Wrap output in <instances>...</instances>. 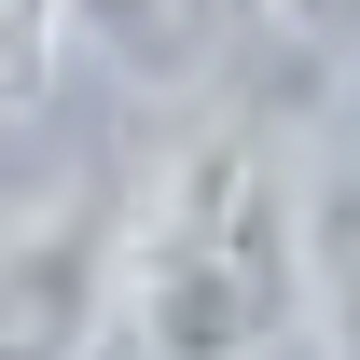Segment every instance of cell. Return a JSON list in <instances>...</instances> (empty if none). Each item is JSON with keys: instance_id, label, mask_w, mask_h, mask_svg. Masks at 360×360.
<instances>
[{"instance_id": "5", "label": "cell", "mask_w": 360, "mask_h": 360, "mask_svg": "<svg viewBox=\"0 0 360 360\" xmlns=\"http://www.w3.org/2000/svg\"><path fill=\"white\" fill-rule=\"evenodd\" d=\"M56 56H70V14L56 0H0V111H42Z\"/></svg>"}, {"instance_id": "2", "label": "cell", "mask_w": 360, "mask_h": 360, "mask_svg": "<svg viewBox=\"0 0 360 360\" xmlns=\"http://www.w3.org/2000/svg\"><path fill=\"white\" fill-rule=\"evenodd\" d=\"M111 250H125V222L97 194H56L28 222H0V360H97Z\"/></svg>"}, {"instance_id": "3", "label": "cell", "mask_w": 360, "mask_h": 360, "mask_svg": "<svg viewBox=\"0 0 360 360\" xmlns=\"http://www.w3.org/2000/svg\"><path fill=\"white\" fill-rule=\"evenodd\" d=\"M305 319H319V360H360V194H319L305 222Z\"/></svg>"}, {"instance_id": "4", "label": "cell", "mask_w": 360, "mask_h": 360, "mask_svg": "<svg viewBox=\"0 0 360 360\" xmlns=\"http://www.w3.org/2000/svg\"><path fill=\"white\" fill-rule=\"evenodd\" d=\"M70 28H97L111 56H139V70H180V42H194V14L208 0H56Z\"/></svg>"}, {"instance_id": "6", "label": "cell", "mask_w": 360, "mask_h": 360, "mask_svg": "<svg viewBox=\"0 0 360 360\" xmlns=\"http://www.w3.org/2000/svg\"><path fill=\"white\" fill-rule=\"evenodd\" d=\"M236 14H305V0H236Z\"/></svg>"}, {"instance_id": "1", "label": "cell", "mask_w": 360, "mask_h": 360, "mask_svg": "<svg viewBox=\"0 0 360 360\" xmlns=\"http://www.w3.org/2000/svg\"><path fill=\"white\" fill-rule=\"evenodd\" d=\"M111 319L139 333V360H277L305 333V194L264 139L167 153L153 208L111 250Z\"/></svg>"}]
</instances>
